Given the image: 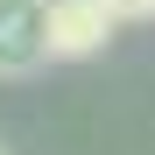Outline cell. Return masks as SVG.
<instances>
[{"label": "cell", "mask_w": 155, "mask_h": 155, "mask_svg": "<svg viewBox=\"0 0 155 155\" xmlns=\"http://www.w3.org/2000/svg\"><path fill=\"white\" fill-rule=\"evenodd\" d=\"M106 42H113L106 0H42V49H49V64L99 57Z\"/></svg>", "instance_id": "cell-1"}, {"label": "cell", "mask_w": 155, "mask_h": 155, "mask_svg": "<svg viewBox=\"0 0 155 155\" xmlns=\"http://www.w3.org/2000/svg\"><path fill=\"white\" fill-rule=\"evenodd\" d=\"M42 64V0H0V78H28Z\"/></svg>", "instance_id": "cell-2"}, {"label": "cell", "mask_w": 155, "mask_h": 155, "mask_svg": "<svg viewBox=\"0 0 155 155\" xmlns=\"http://www.w3.org/2000/svg\"><path fill=\"white\" fill-rule=\"evenodd\" d=\"M106 14H113V21H148L155 0H106Z\"/></svg>", "instance_id": "cell-3"}, {"label": "cell", "mask_w": 155, "mask_h": 155, "mask_svg": "<svg viewBox=\"0 0 155 155\" xmlns=\"http://www.w3.org/2000/svg\"><path fill=\"white\" fill-rule=\"evenodd\" d=\"M0 155H7V148H0Z\"/></svg>", "instance_id": "cell-4"}]
</instances>
